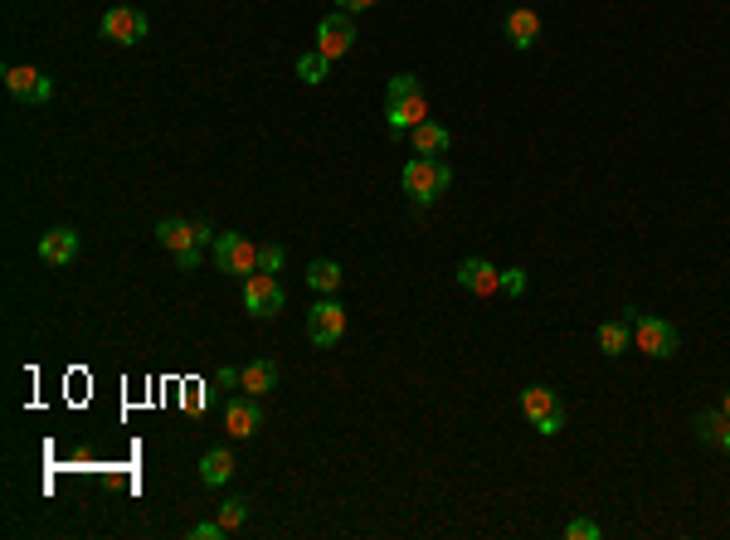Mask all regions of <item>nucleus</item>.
<instances>
[{
  "label": "nucleus",
  "instance_id": "1",
  "mask_svg": "<svg viewBox=\"0 0 730 540\" xmlns=\"http://www.w3.org/2000/svg\"><path fill=\"white\" fill-rule=\"evenodd\" d=\"M385 117H390V132H395V137H409L419 122H429V98H424V88H419L414 73H395V78H390Z\"/></svg>",
  "mask_w": 730,
  "mask_h": 540
},
{
  "label": "nucleus",
  "instance_id": "2",
  "mask_svg": "<svg viewBox=\"0 0 730 540\" xmlns=\"http://www.w3.org/2000/svg\"><path fill=\"white\" fill-rule=\"evenodd\" d=\"M156 239H161V249L176 253V268L190 273V268L200 263V249L215 244L219 234L205 224V219H161V224H156Z\"/></svg>",
  "mask_w": 730,
  "mask_h": 540
},
{
  "label": "nucleus",
  "instance_id": "3",
  "mask_svg": "<svg viewBox=\"0 0 730 540\" xmlns=\"http://www.w3.org/2000/svg\"><path fill=\"white\" fill-rule=\"evenodd\" d=\"M404 195L419 205V210H429L438 195H448V185H453V166L443 161V156H414L409 166H404Z\"/></svg>",
  "mask_w": 730,
  "mask_h": 540
},
{
  "label": "nucleus",
  "instance_id": "4",
  "mask_svg": "<svg viewBox=\"0 0 730 540\" xmlns=\"http://www.w3.org/2000/svg\"><path fill=\"white\" fill-rule=\"evenodd\" d=\"M521 414L536 424L541 438H555V433L565 429V404H560V395L550 385H526L521 390Z\"/></svg>",
  "mask_w": 730,
  "mask_h": 540
},
{
  "label": "nucleus",
  "instance_id": "5",
  "mask_svg": "<svg viewBox=\"0 0 730 540\" xmlns=\"http://www.w3.org/2000/svg\"><path fill=\"white\" fill-rule=\"evenodd\" d=\"M215 263L224 278H254L258 273V244L254 239H244V234H234V229H224L215 239Z\"/></svg>",
  "mask_w": 730,
  "mask_h": 540
},
{
  "label": "nucleus",
  "instance_id": "6",
  "mask_svg": "<svg viewBox=\"0 0 730 540\" xmlns=\"http://www.w3.org/2000/svg\"><path fill=\"white\" fill-rule=\"evenodd\" d=\"M628 322H633V346L643 351V356H653V360H667V356H677V326L672 322H662V317H643V312H633L628 307Z\"/></svg>",
  "mask_w": 730,
  "mask_h": 540
},
{
  "label": "nucleus",
  "instance_id": "7",
  "mask_svg": "<svg viewBox=\"0 0 730 540\" xmlns=\"http://www.w3.org/2000/svg\"><path fill=\"white\" fill-rule=\"evenodd\" d=\"M146 30H151V20H146V10H137V5H112L108 15L98 20V35L112 39V44H142Z\"/></svg>",
  "mask_w": 730,
  "mask_h": 540
},
{
  "label": "nucleus",
  "instance_id": "8",
  "mask_svg": "<svg viewBox=\"0 0 730 540\" xmlns=\"http://www.w3.org/2000/svg\"><path fill=\"white\" fill-rule=\"evenodd\" d=\"M341 336H346V307L331 302V297H322V302L307 312V341H312V346H336Z\"/></svg>",
  "mask_w": 730,
  "mask_h": 540
},
{
  "label": "nucleus",
  "instance_id": "9",
  "mask_svg": "<svg viewBox=\"0 0 730 540\" xmlns=\"http://www.w3.org/2000/svg\"><path fill=\"white\" fill-rule=\"evenodd\" d=\"M5 93H10L15 103H49V98H54V83H49L39 69H30V64H10V69H5Z\"/></svg>",
  "mask_w": 730,
  "mask_h": 540
},
{
  "label": "nucleus",
  "instance_id": "10",
  "mask_svg": "<svg viewBox=\"0 0 730 540\" xmlns=\"http://www.w3.org/2000/svg\"><path fill=\"white\" fill-rule=\"evenodd\" d=\"M317 49L327 54L331 64H336L341 54H351V49H356V20H351L346 10H336V15H327V20L317 25Z\"/></svg>",
  "mask_w": 730,
  "mask_h": 540
},
{
  "label": "nucleus",
  "instance_id": "11",
  "mask_svg": "<svg viewBox=\"0 0 730 540\" xmlns=\"http://www.w3.org/2000/svg\"><path fill=\"white\" fill-rule=\"evenodd\" d=\"M283 288H278V278L273 273H254V278H244V307H249V317H278L283 312Z\"/></svg>",
  "mask_w": 730,
  "mask_h": 540
},
{
  "label": "nucleus",
  "instance_id": "12",
  "mask_svg": "<svg viewBox=\"0 0 730 540\" xmlns=\"http://www.w3.org/2000/svg\"><path fill=\"white\" fill-rule=\"evenodd\" d=\"M458 288L473 292V297H497V292H502V273H497V263H487V258H463V263H458Z\"/></svg>",
  "mask_w": 730,
  "mask_h": 540
},
{
  "label": "nucleus",
  "instance_id": "13",
  "mask_svg": "<svg viewBox=\"0 0 730 540\" xmlns=\"http://www.w3.org/2000/svg\"><path fill=\"white\" fill-rule=\"evenodd\" d=\"M258 429H263V409H258L254 395H239L224 404V433L229 438H254Z\"/></svg>",
  "mask_w": 730,
  "mask_h": 540
},
{
  "label": "nucleus",
  "instance_id": "14",
  "mask_svg": "<svg viewBox=\"0 0 730 540\" xmlns=\"http://www.w3.org/2000/svg\"><path fill=\"white\" fill-rule=\"evenodd\" d=\"M39 258H44L49 268H69L73 258H78V234L64 229V224H59V229H44V234H39Z\"/></svg>",
  "mask_w": 730,
  "mask_h": 540
},
{
  "label": "nucleus",
  "instance_id": "15",
  "mask_svg": "<svg viewBox=\"0 0 730 540\" xmlns=\"http://www.w3.org/2000/svg\"><path fill=\"white\" fill-rule=\"evenodd\" d=\"M409 146H414V156H448L453 132H448L443 122H419V127L409 132Z\"/></svg>",
  "mask_w": 730,
  "mask_h": 540
},
{
  "label": "nucleus",
  "instance_id": "16",
  "mask_svg": "<svg viewBox=\"0 0 730 540\" xmlns=\"http://www.w3.org/2000/svg\"><path fill=\"white\" fill-rule=\"evenodd\" d=\"M507 39L516 44V49H531L536 39H541V15L531 10V5H516L507 15Z\"/></svg>",
  "mask_w": 730,
  "mask_h": 540
},
{
  "label": "nucleus",
  "instance_id": "17",
  "mask_svg": "<svg viewBox=\"0 0 730 540\" xmlns=\"http://www.w3.org/2000/svg\"><path fill=\"white\" fill-rule=\"evenodd\" d=\"M273 385H278V365H273V360H249V365L239 370V390H244V395L263 399Z\"/></svg>",
  "mask_w": 730,
  "mask_h": 540
},
{
  "label": "nucleus",
  "instance_id": "18",
  "mask_svg": "<svg viewBox=\"0 0 730 540\" xmlns=\"http://www.w3.org/2000/svg\"><path fill=\"white\" fill-rule=\"evenodd\" d=\"M234 477V453L229 448H210L205 458H200V482L205 487H224Z\"/></svg>",
  "mask_w": 730,
  "mask_h": 540
},
{
  "label": "nucleus",
  "instance_id": "19",
  "mask_svg": "<svg viewBox=\"0 0 730 540\" xmlns=\"http://www.w3.org/2000/svg\"><path fill=\"white\" fill-rule=\"evenodd\" d=\"M628 341H633V322H628V312L599 326V351H604V356H623V351H628Z\"/></svg>",
  "mask_w": 730,
  "mask_h": 540
},
{
  "label": "nucleus",
  "instance_id": "20",
  "mask_svg": "<svg viewBox=\"0 0 730 540\" xmlns=\"http://www.w3.org/2000/svg\"><path fill=\"white\" fill-rule=\"evenodd\" d=\"M307 283L322 292V297H331V292L341 288V263H331V258H317V263L307 268Z\"/></svg>",
  "mask_w": 730,
  "mask_h": 540
},
{
  "label": "nucleus",
  "instance_id": "21",
  "mask_svg": "<svg viewBox=\"0 0 730 540\" xmlns=\"http://www.w3.org/2000/svg\"><path fill=\"white\" fill-rule=\"evenodd\" d=\"M249 511H254V502H249V497H229V502L219 506V526L234 536V531H244V526H249Z\"/></svg>",
  "mask_w": 730,
  "mask_h": 540
},
{
  "label": "nucleus",
  "instance_id": "22",
  "mask_svg": "<svg viewBox=\"0 0 730 540\" xmlns=\"http://www.w3.org/2000/svg\"><path fill=\"white\" fill-rule=\"evenodd\" d=\"M327 73H331V59L322 49H312V54L297 59V78H302V83H327Z\"/></svg>",
  "mask_w": 730,
  "mask_h": 540
},
{
  "label": "nucleus",
  "instance_id": "23",
  "mask_svg": "<svg viewBox=\"0 0 730 540\" xmlns=\"http://www.w3.org/2000/svg\"><path fill=\"white\" fill-rule=\"evenodd\" d=\"M730 429V414L726 409H706V414H696V433L706 438V443H721V433Z\"/></svg>",
  "mask_w": 730,
  "mask_h": 540
},
{
  "label": "nucleus",
  "instance_id": "24",
  "mask_svg": "<svg viewBox=\"0 0 730 540\" xmlns=\"http://www.w3.org/2000/svg\"><path fill=\"white\" fill-rule=\"evenodd\" d=\"M283 258H288L283 244H263V249H258V273H278V268H283Z\"/></svg>",
  "mask_w": 730,
  "mask_h": 540
},
{
  "label": "nucleus",
  "instance_id": "25",
  "mask_svg": "<svg viewBox=\"0 0 730 540\" xmlns=\"http://www.w3.org/2000/svg\"><path fill=\"white\" fill-rule=\"evenodd\" d=\"M502 292H507V297H521V292H526V268H502Z\"/></svg>",
  "mask_w": 730,
  "mask_h": 540
},
{
  "label": "nucleus",
  "instance_id": "26",
  "mask_svg": "<svg viewBox=\"0 0 730 540\" xmlns=\"http://www.w3.org/2000/svg\"><path fill=\"white\" fill-rule=\"evenodd\" d=\"M565 536H570V540H599V536H604V531H599L594 521H584V516H575V521L565 526Z\"/></svg>",
  "mask_w": 730,
  "mask_h": 540
},
{
  "label": "nucleus",
  "instance_id": "27",
  "mask_svg": "<svg viewBox=\"0 0 730 540\" xmlns=\"http://www.w3.org/2000/svg\"><path fill=\"white\" fill-rule=\"evenodd\" d=\"M224 536H229V531L219 526V516H215V521H200V526H190V540H224Z\"/></svg>",
  "mask_w": 730,
  "mask_h": 540
},
{
  "label": "nucleus",
  "instance_id": "28",
  "mask_svg": "<svg viewBox=\"0 0 730 540\" xmlns=\"http://www.w3.org/2000/svg\"><path fill=\"white\" fill-rule=\"evenodd\" d=\"M215 385H219V390H234V385H239V370H234V365H219Z\"/></svg>",
  "mask_w": 730,
  "mask_h": 540
},
{
  "label": "nucleus",
  "instance_id": "29",
  "mask_svg": "<svg viewBox=\"0 0 730 540\" xmlns=\"http://www.w3.org/2000/svg\"><path fill=\"white\" fill-rule=\"evenodd\" d=\"M185 409H190V414H200V409H205V385H190V395H185Z\"/></svg>",
  "mask_w": 730,
  "mask_h": 540
},
{
  "label": "nucleus",
  "instance_id": "30",
  "mask_svg": "<svg viewBox=\"0 0 730 540\" xmlns=\"http://www.w3.org/2000/svg\"><path fill=\"white\" fill-rule=\"evenodd\" d=\"M336 5H341V10H346V15H356V10H370V5H375V0H336Z\"/></svg>",
  "mask_w": 730,
  "mask_h": 540
},
{
  "label": "nucleus",
  "instance_id": "31",
  "mask_svg": "<svg viewBox=\"0 0 730 540\" xmlns=\"http://www.w3.org/2000/svg\"><path fill=\"white\" fill-rule=\"evenodd\" d=\"M721 448H726V453H730V429H726V433H721Z\"/></svg>",
  "mask_w": 730,
  "mask_h": 540
},
{
  "label": "nucleus",
  "instance_id": "32",
  "mask_svg": "<svg viewBox=\"0 0 730 540\" xmlns=\"http://www.w3.org/2000/svg\"><path fill=\"white\" fill-rule=\"evenodd\" d=\"M721 409H726V414H730V390H726V399H721Z\"/></svg>",
  "mask_w": 730,
  "mask_h": 540
}]
</instances>
